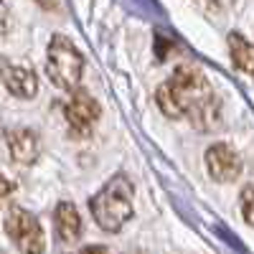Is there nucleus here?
Instances as JSON below:
<instances>
[{
	"mask_svg": "<svg viewBox=\"0 0 254 254\" xmlns=\"http://www.w3.org/2000/svg\"><path fill=\"white\" fill-rule=\"evenodd\" d=\"M155 99L165 117L188 120L201 132H208L219 125L221 102L214 87H211V81L206 79V74L196 66H190V64H181L160 84Z\"/></svg>",
	"mask_w": 254,
	"mask_h": 254,
	"instance_id": "f257e3e1",
	"label": "nucleus"
},
{
	"mask_svg": "<svg viewBox=\"0 0 254 254\" xmlns=\"http://www.w3.org/2000/svg\"><path fill=\"white\" fill-rule=\"evenodd\" d=\"M132 201H135V186L125 173H117L99 188L97 196H92L89 208L99 229L107 231V234H115L132 219L135 214Z\"/></svg>",
	"mask_w": 254,
	"mask_h": 254,
	"instance_id": "f03ea898",
	"label": "nucleus"
},
{
	"mask_svg": "<svg viewBox=\"0 0 254 254\" xmlns=\"http://www.w3.org/2000/svg\"><path fill=\"white\" fill-rule=\"evenodd\" d=\"M46 74L59 89L74 92L84 74V56L66 36H51L46 51Z\"/></svg>",
	"mask_w": 254,
	"mask_h": 254,
	"instance_id": "7ed1b4c3",
	"label": "nucleus"
},
{
	"mask_svg": "<svg viewBox=\"0 0 254 254\" xmlns=\"http://www.w3.org/2000/svg\"><path fill=\"white\" fill-rule=\"evenodd\" d=\"M5 234L13 239V244L23 252V254H44L46 249V237H44V229H41L38 219L26 211L23 206L13 203L5 211Z\"/></svg>",
	"mask_w": 254,
	"mask_h": 254,
	"instance_id": "20e7f679",
	"label": "nucleus"
},
{
	"mask_svg": "<svg viewBox=\"0 0 254 254\" xmlns=\"http://www.w3.org/2000/svg\"><path fill=\"white\" fill-rule=\"evenodd\" d=\"M206 171L216 183H231L242 176V155L229 142H214L203 155Z\"/></svg>",
	"mask_w": 254,
	"mask_h": 254,
	"instance_id": "39448f33",
	"label": "nucleus"
},
{
	"mask_svg": "<svg viewBox=\"0 0 254 254\" xmlns=\"http://www.w3.org/2000/svg\"><path fill=\"white\" fill-rule=\"evenodd\" d=\"M64 115H66V122L71 125V130L76 132H89L94 122L99 120L102 110H99V102L84 89H74L71 99L64 104Z\"/></svg>",
	"mask_w": 254,
	"mask_h": 254,
	"instance_id": "423d86ee",
	"label": "nucleus"
},
{
	"mask_svg": "<svg viewBox=\"0 0 254 254\" xmlns=\"http://www.w3.org/2000/svg\"><path fill=\"white\" fill-rule=\"evenodd\" d=\"M0 84L20 99H33L38 92V79L36 71L28 66H20V64H13L8 59H0Z\"/></svg>",
	"mask_w": 254,
	"mask_h": 254,
	"instance_id": "0eeeda50",
	"label": "nucleus"
},
{
	"mask_svg": "<svg viewBox=\"0 0 254 254\" xmlns=\"http://www.w3.org/2000/svg\"><path fill=\"white\" fill-rule=\"evenodd\" d=\"M8 153L20 165H33L41 155V137L28 127H15L8 132Z\"/></svg>",
	"mask_w": 254,
	"mask_h": 254,
	"instance_id": "6e6552de",
	"label": "nucleus"
},
{
	"mask_svg": "<svg viewBox=\"0 0 254 254\" xmlns=\"http://www.w3.org/2000/svg\"><path fill=\"white\" fill-rule=\"evenodd\" d=\"M56 231H59V237L64 242H76L81 237L84 226H81V216H79L74 203L61 201L56 206Z\"/></svg>",
	"mask_w": 254,
	"mask_h": 254,
	"instance_id": "1a4fd4ad",
	"label": "nucleus"
},
{
	"mask_svg": "<svg viewBox=\"0 0 254 254\" xmlns=\"http://www.w3.org/2000/svg\"><path fill=\"white\" fill-rule=\"evenodd\" d=\"M229 51H231V61H234V66L252 74V44L237 31L229 33Z\"/></svg>",
	"mask_w": 254,
	"mask_h": 254,
	"instance_id": "9d476101",
	"label": "nucleus"
},
{
	"mask_svg": "<svg viewBox=\"0 0 254 254\" xmlns=\"http://www.w3.org/2000/svg\"><path fill=\"white\" fill-rule=\"evenodd\" d=\"M242 214H244V221L252 224V186L249 183L242 188Z\"/></svg>",
	"mask_w": 254,
	"mask_h": 254,
	"instance_id": "9b49d317",
	"label": "nucleus"
},
{
	"mask_svg": "<svg viewBox=\"0 0 254 254\" xmlns=\"http://www.w3.org/2000/svg\"><path fill=\"white\" fill-rule=\"evenodd\" d=\"M13 190H15V183H10L5 176H0V201H3L5 196H10Z\"/></svg>",
	"mask_w": 254,
	"mask_h": 254,
	"instance_id": "f8f14e48",
	"label": "nucleus"
},
{
	"mask_svg": "<svg viewBox=\"0 0 254 254\" xmlns=\"http://www.w3.org/2000/svg\"><path fill=\"white\" fill-rule=\"evenodd\" d=\"M10 28V13H8V5H0V33H5Z\"/></svg>",
	"mask_w": 254,
	"mask_h": 254,
	"instance_id": "ddd939ff",
	"label": "nucleus"
},
{
	"mask_svg": "<svg viewBox=\"0 0 254 254\" xmlns=\"http://www.w3.org/2000/svg\"><path fill=\"white\" fill-rule=\"evenodd\" d=\"M79 254H112L107 247H87V249H81Z\"/></svg>",
	"mask_w": 254,
	"mask_h": 254,
	"instance_id": "4468645a",
	"label": "nucleus"
}]
</instances>
